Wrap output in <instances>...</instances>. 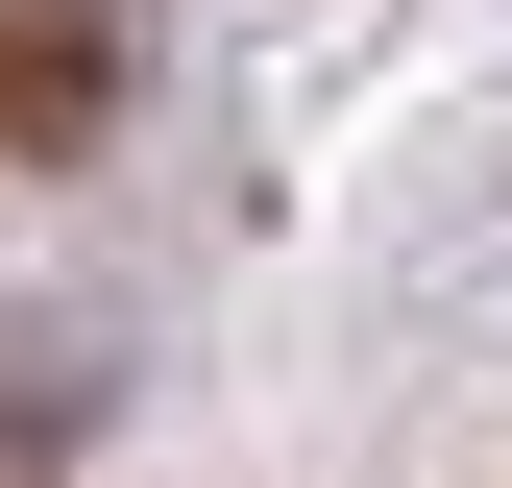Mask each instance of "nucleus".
I'll list each match as a JSON object with an SVG mask.
<instances>
[{
    "label": "nucleus",
    "mask_w": 512,
    "mask_h": 488,
    "mask_svg": "<svg viewBox=\"0 0 512 488\" xmlns=\"http://www.w3.org/2000/svg\"><path fill=\"white\" fill-rule=\"evenodd\" d=\"M122 74H147V0H0V171H74Z\"/></svg>",
    "instance_id": "1"
}]
</instances>
